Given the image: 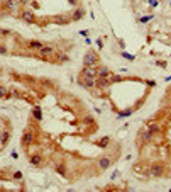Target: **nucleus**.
<instances>
[{
  "label": "nucleus",
  "mask_w": 171,
  "mask_h": 192,
  "mask_svg": "<svg viewBox=\"0 0 171 192\" xmlns=\"http://www.w3.org/2000/svg\"><path fill=\"white\" fill-rule=\"evenodd\" d=\"M83 65L85 66H97L98 65V54L95 51H88L85 56H83Z\"/></svg>",
  "instance_id": "f257e3e1"
},
{
  "label": "nucleus",
  "mask_w": 171,
  "mask_h": 192,
  "mask_svg": "<svg viewBox=\"0 0 171 192\" xmlns=\"http://www.w3.org/2000/svg\"><path fill=\"white\" fill-rule=\"evenodd\" d=\"M149 175L154 177V179H159L164 175V167H163L161 163H152L151 168H149Z\"/></svg>",
  "instance_id": "f03ea898"
},
{
  "label": "nucleus",
  "mask_w": 171,
  "mask_h": 192,
  "mask_svg": "<svg viewBox=\"0 0 171 192\" xmlns=\"http://www.w3.org/2000/svg\"><path fill=\"white\" fill-rule=\"evenodd\" d=\"M80 75L81 77H88V78H97L98 77V68L97 66H85Z\"/></svg>",
  "instance_id": "7ed1b4c3"
},
{
  "label": "nucleus",
  "mask_w": 171,
  "mask_h": 192,
  "mask_svg": "<svg viewBox=\"0 0 171 192\" xmlns=\"http://www.w3.org/2000/svg\"><path fill=\"white\" fill-rule=\"evenodd\" d=\"M19 15H20V19L24 20V22H27V24H34L36 22V15L30 10H22Z\"/></svg>",
  "instance_id": "20e7f679"
},
{
  "label": "nucleus",
  "mask_w": 171,
  "mask_h": 192,
  "mask_svg": "<svg viewBox=\"0 0 171 192\" xmlns=\"http://www.w3.org/2000/svg\"><path fill=\"white\" fill-rule=\"evenodd\" d=\"M29 163L32 165V167H41V165L44 163V156L39 155V153H34V155L29 156Z\"/></svg>",
  "instance_id": "39448f33"
},
{
  "label": "nucleus",
  "mask_w": 171,
  "mask_h": 192,
  "mask_svg": "<svg viewBox=\"0 0 171 192\" xmlns=\"http://www.w3.org/2000/svg\"><path fill=\"white\" fill-rule=\"evenodd\" d=\"M81 87H85V89H91V87H95V78H88V77H81L78 78Z\"/></svg>",
  "instance_id": "423d86ee"
},
{
  "label": "nucleus",
  "mask_w": 171,
  "mask_h": 192,
  "mask_svg": "<svg viewBox=\"0 0 171 192\" xmlns=\"http://www.w3.org/2000/svg\"><path fill=\"white\" fill-rule=\"evenodd\" d=\"M2 3H3V9L9 10V12H14V10L19 7V2L17 0H2Z\"/></svg>",
  "instance_id": "0eeeda50"
},
{
  "label": "nucleus",
  "mask_w": 171,
  "mask_h": 192,
  "mask_svg": "<svg viewBox=\"0 0 171 192\" xmlns=\"http://www.w3.org/2000/svg\"><path fill=\"white\" fill-rule=\"evenodd\" d=\"M110 165H112V158H110V156H102L100 160H98V168H100V170L109 168Z\"/></svg>",
  "instance_id": "6e6552de"
},
{
  "label": "nucleus",
  "mask_w": 171,
  "mask_h": 192,
  "mask_svg": "<svg viewBox=\"0 0 171 192\" xmlns=\"http://www.w3.org/2000/svg\"><path fill=\"white\" fill-rule=\"evenodd\" d=\"M109 85H110L109 78H100V77L95 78V87H98V89H107Z\"/></svg>",
  "instance_id": "1a4fd4ad"
},
{
  "label": "nucleus",
  "mask_w": 171,
  "mask_h": 192,
  "mask_svg": "<svg viewBox=\"0 0 171 192\" xmlns=\"http://www.w3.org/2000/svg\"><path fill=\"white\" fill-rule=\"evenodd\" d=\"M34 143V134L32 133H24V136H22V145L24 146H30Z\"/></svg>",
  "instance_id": "9d476101"
},
{
  "label": "nucleus",
  "mask_w": 171,
  "mask_h": 192,
  "mask_svg": "<svg viewBox=\"0 0 171 192\" xmlns=\"http://www.w3.org/2000/svg\"><path fill=\"white\" fill-rule=\"evenodd\" d=\"M39 54L42 56V58H48V56H51V54H54V50L51 48V46H42L39 50Z\"/></svg>",
  "instance_id": "9b49d317"
},
{
  "label": "nucleus",
  "mask_w": 171,
  "mask_h": 192,
  "mask_svg": "<svg viewBox=\"0 0 171 192\" xmlns=\"http://www.w3.org/2000/svg\"><path fill=\"white\" fill-rule=\"evenodd\" d=\"M10 140V131H2L0 133V146H5Z\"/></svg>",
  "instance_id": "f8f14e48"
},
{
  "label": "nucleus",
  "mask_w": 171,
  "mask_h": 192,
  "mask_svg": "<svg viewBox=\"0 0 171 192\" xmlns=\"http://www.w3.org/2000/svg\"><path fill=\"white\" fill-rule=\"evenodd\" d=\"M110 75L112 73L107 66H100V68H98V77H100V78H109Z\"/></svg>",
  "instance_id": "ddd939ff"
},
{
  "label": "nucleus",
  "mask_w": 171,
  "mask_h": 192,
  "mask_svg": "<svg viewBox=\"0 0 171 192\" xmlns=\"http://www.w3.org/2000/svg\"><path fill=\"white\" fill-rule=\"evenodd\" d=\"M42 46H44V44H42L41 41H29V43H27V48H29V50H41Z\"/></svg>",
  "instance_id": "4468645a"
},
{
  "label": "nucleus",
  "mask_w": 171,
  "mask_h": 192,
  "mask_svg": "<svg viewBox=\"0 0 171 192\" xmlns=\"http://www.w3.org/2000/svg\"><path fill=\"white\" fill-rule=\"evenodd\" d=\"M83 14H85V10L83 9H76L75 12H73V17H71V19L73 20H80L81 17H83Z\"/></svg>",
  "instance_id": "2eb2a0df"
},
{
  "label": "nucleus",
  "mask_w": 171,
  "mask_h": 192,
  "mask_svg": "<svg viewBox=\"0 0 171 192\" xmlns=\"http://www.w3.org/2000/svg\"><path fill=\"white\" fill-rule=\"evenodd\" d=\"M152 134H156V133L161 131V124H158V122H154V124H149V128H147Z\"/></svg>",
  "instance_id": "dca6fc26"
},
{
  "label": "nucleus",
  "mask_w": 171,
  "mask_h": 192,
  "mask_svg": "<svg viewBox=\"0 0 171 192\" xmlns=\"http://www.w3.org/2000/svg\"><path fill=\"white\" fill-rule=\"evenodd\" d=\"M10 90L5 87V85H0V99H5V97H9Z\"/></svg>",
  "instance_id": "f3484780"
},
{
  "label": "nucleus",
  "mask_w": 171,
  "mask_h": 192,
  "mask_svg": "<svg viewBox=\"0 0 171 192\" xmlns=\"http://www.w3.org/2000/svg\"><path fill=\"white\" fill-rule=\"evenodd\" d=\"M122 80H124V77H120V75H110V77H109L110 85L112 83H117V82H122Z\"/></svg>",
  "instance_id": "a211bd4d"
},
{
  "label": "nucleus",
  "mask_w": 171,
  "mask_h": 192,
  "mask_svg": "<svg viewBox=\"0 0 171 192\" xmlns=\"http://www.w3.org/2000/svg\"><path fill=\"white\" fill-rule=\"evenodd\" d=\"M56 172L61 173L63 177H66V168H64V165H63V163H61V165H56Z\"/></svg>",
  "instance_id": "6ab92c4d"
},
{
  "label": "nucleus",
  "mask_w": 171,
  "mask_h": 192,
  "mask_svg": "<svg viewBox=\"0 0 171 192\" xmlns=\"http://www.w3.org/2000/svg\"><path fill=\"white\" fill-rule=\"evenodd\" d=\"M32 116H34L37 121H41V119H42V114H41V109H39V107H36V109L32 111Z\"/></svg>",
  "instance_id": "aec40b11"
},
{
  "label": "nucleus",
  "mask_w": 171,
  "mask_h": 192,
  "mask_svg": "<svg viewBox=\"0 0 171 192\" xmlns=\"http://www.w3.org/2000/svg\"><path fill=\"white\" fill-rule=\"evenodd\" d=\"M109 141H110V140H109V136H105V138H102V141H98V146H100V148H107Z\"/></svg>",
  "instance_id": "412c9836"
},
{
  "label": "nucleus",
  "mask_w": 171,
  "mask_h": 192,
  "mask_svg": "<svg viewBox=\"0 0 171 192\" xmlns=\"http://www.w3.org/2000/svg\"><path fill=\"white\" fill-rule=\"evenodd\" d=\"M54 22H58V24H68L70 19L68 17H54Z\"/></svg>",
  "instance_id": "4be33fe9"
},
{
  "label": "nucleus",
  "mask_w": 171,
  "mask_h": 192,
  "mask_svg": "<svg viewBox=\"0 0 171 192\" xmlns=\"http://www.w3.org/2000/svg\"><path fill=\"white\" fill-rule=\"evenodd\" d=\"M12 179H15V180H20V179H22V173H20V172H14V173H12Z\"/></svg>",
  "instance_id": "5701e85b"
},
{
  "label": "nucleus",
  "mask_w": 171,
  "mask_h": 192,
  "mask_svg": "<svg viewBox=\"0 0 171 192\" xmlns=\"http://www.w3.org/2000/svg\"><path fill=\"white\" fill-rule=\"evenodd\" d=\"M122 58H127V60H134V56H132V54H129L127 51H124V53H122Z\"/></svg>",
  "instance_id": "b1692460"
},
{
  "label": "nucleus",
  "mask_w": 171,
  "mask_h": 192,
  "mask_svg": "<svg viewBox=\"0 0 171 192\" xmlns=\"http://www.w3.org/2000/svg\"><path fill=\"white\" fill-rule=\"evenodd\" d=\"M146 83H147L149 87H156V82L154 80H146Z\"/></svg>",
  "instance_id": "393cba45"
},
{
  "label": "nucleus",
  "mask_w": 171,
  "mask_h": 192,
  "mask_svg": "<svg viewBox=\"0 0 171 192\" xmlns=\"http://www.w3.org/2000/svg\"><path fill=\"white\" fill-rule=\"evenodd\" d=\"M0 54H7V48L5 46H0Z\"/></svg>",
  "instance_id": "a878e982"
},
{
  "label": "nucleus",
  "mask_w": 171,
  "mask_h": 192,
  "mask_svg": "<svg viewBox=\"0 0 171 192\" xmlns=\"http://www.w3.org/2000/svg\"><path fill=\"white\" fill-rule=\"evenodd\" d=\"M17 2H19V5H27L30 0H17Z\"/></svg>",
  "instance_id": "bb28decb"
},
{
  "label": "nucleus",
  "mask_w": 171,
  "mask_h": 192,
  "mask_svg": "<svg viewBox=\"0 0 171 192\" xmlns=\"http://www.w3.org/2000/svg\"><path fill=\"white\" fill-rule=\"evenodd\" d=\"M151 19H152V15H149V17H141L139 20H141V22H147V20H151Z\"/></svg>",
  "instance_id": "cd10ccee"
},
{
  "label": "nucleus",
  "mask_w": 171,
  "mask_h": 192,
  "mask_svg": "<svg viewBox=\"0 0 171 192\" xmlns=\"http://www.w3.org/2000/svg\"><path fill=\"white\" fill-rule=\"evenodd\" d=\"M0 34H3V36H7V34H10L9 29H0Z\"/></svg>",
  "instance_id": "c85d7f7f"
},
{
  "label": "nucleus",
  "mask_w": 171,
  "mask_h": 192,
  "mask_svg": "<svg viewBox=\"0 0 171 192\" xmlns=\"http://www.w3.org/2000/svg\"><path fill=\"white\" fill-rule=\"evenodd\" d=\"M97 44H98V48H100V50H102V48H103V43H102L100 39H97Z\"/></svg>",
  "instance_id": "c756f323"
},
{
  "label": "nucleus",
  "mask_w": 171,
  "mask_h": 192,
  "mask_svg": "<svg viewBox=\"0 0 171 192\" xmlns=\"http://www.w3.org/2000/svg\"><path fill=\"white\" fill-rule=\"evenodd\" d=\"M156 65H159V66H166V61H158Z\"/></svg>",
  "instance_id": "7c9ffc66"
},
{
  "label": "nucleus",
  "mask_w": 171,
  "mask_h": 192,
  "mask_svg": "<svg viewBox=\"0 0 171 192\" xmlns=\"http://www.w3.org/2000/svg\"><path fill=\"white\" fill-rule=\"evenodd\" d=\"M149 3H151V5H154V7H156V5H158V0H149Z\"/></svg>",
  "instance_id": "2f4dec72"
},
{
  "label": "nucleus",
  "mask_w": 171,
  "mask_h": 192,
  "mask_svg": "<svg viewBox=\"0 0 171 192\" xmlns=\"http://www.w3.org/2000/svg\"><path fill=\"white\" fill-rule=\"evenodd\" d=\"M70 3H73V5H76V3H78V0H70Z\"/></svg>",
  "instance_id": "473e14b6"
}]
</instances>
